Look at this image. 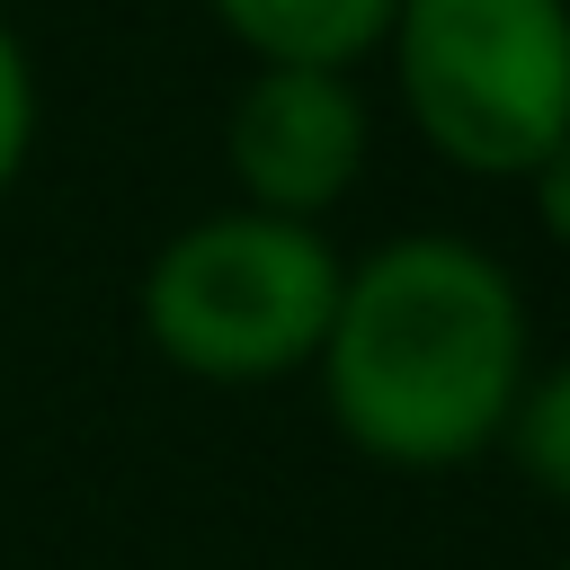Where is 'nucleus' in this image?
<instances>
[{"label":"nucleus","instance_id":"39448f33","mask_svg":"<svg viewBox=\"0 0 570 570\" xmlns=\"http://www.w3.org/2000/svg\"><path fill=\"white\" fill-rule=\"evenodd\" d=\"M401 0H205V18L240 45V62L285 71H365L383 62Z\"/></svg>","mask_w":570,"mask_h":570},{"label":"nucleus","instance_id":"7ed1b4c3","mask_svg":"<svg viewBox=\"0 0 570 570\" xmlns=\"http://www.w3.org/2000/svg\"><path fill=\"white\" fill-rule=\"evenodd\" d=\"M383 62L410 134L463 178L517 187L570 142V0H401Z\"/></svg>","mask_w":570,"mask_h":570},{"label":"nucleus","instance_id":"20e7f679","mask_svg":"<svg viewBox=\"0 0 570 570\" xmlns=\"http://www.w3.org/2000/svg\"><path fill=\"white\" fill-rule=\"evenodd\" d=\"M374 160V98L356 71H285L249 62L232 107H223V178L232 205L285 214V223H330Z\"/></svg>","mask_w":570,"mask_h":570},{"label":"nucleus","instance_id":"423d86ee","mask_svg":"<svg viewBox=\"0 0 570 570\" xmlns=\"http://www.w3.org/2000/svg\"><path fill=\"white\" fill-rule=\"evenodd\" d=\"M499 454L525 490L570 508V356H534V374H525V392L499 428Z\"/></svg>","mask_w":570,"mask_h":570},{"label":"nucleus","instance_id":"f257e3e1","mask_svg":"<svg viewBox=\"0 0 570 570\" xmlns=\"http://www.w3.org/2000/svg\"><path fill=\"white\" fill-rule=\"evenodd\" d=\"M534 374L517 267L472 232H392L347 258L330 338L312 356L338 445L401 481H445L499 454Z\"/></svg>","mask_w":570,"mask_h":570},{"label":"nucleus","instance_id":"1a4fd4ad","mask_svg":"<svg viewBox=\"0 0 570 570\" xmlns=\"http://www.w3.org/2000/svg\"><path fill=\"white\" fill-rule=\"evenodd\" d=\"M552 570H570V552H561V561H552Z\"/></svg>","mask_w":570,"mask_h":570},{"label":"nucleus","instance_id":"6e6552de","mask_svg":"<svg viewBox=\"0 0 570 570\" xmlns=\"http://www.w3.org/2000/svg\"><path fill=\"white\" fill-rule=\"evenodd\" d=\"M517 187H525V214H534V232H543V240L570 258V142H552V151H543V160H534Z\"/></svg>","mask_w":570,"mask_h":570},{"label":"nucleus","instance_id":"0eeeda50","mask_svg":"<svg viewBox=\"0 0 570 570\" xmlns=\"http://www.w3.org/2000/svg\"><path fill=\"white\" fill-rule=\"evenodd\" d=\"M36 134H45L36 53H27V36L0 18V205L18 196V178H27V160H36Z\"/></svg>","mask_w":570,"mask_h":570},{"label":"nucleus","instance_id":"f03ea898","mask_svg":"<svg viewBox=\"0 0 570 570\" xmlns=\"http://www.w3.org/2000/svg\"><path fill=\"white\" fill-rule=\"evenodd\" d=\"M338 276H347V249L330 240V223L214 205L142 258L134 330L169 374H187L205 392L294 383V374H312V356L330 338Z\"/></svg>","mask_w":570,"mask_h":570}]
</instances>
